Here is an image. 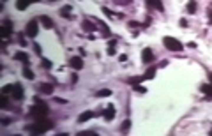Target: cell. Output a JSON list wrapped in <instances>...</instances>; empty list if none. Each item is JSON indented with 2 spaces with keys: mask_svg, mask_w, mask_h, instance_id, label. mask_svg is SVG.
<instances>
[{
  "mask_svg": "<svg viewBox=\"0 0 212 136\" xmlns=\"http://www.w3.org/2000/svg\"><path fill=\"white\" fill-rule=\"evenodd\" d=\"M71 11H73V9H71V5H64V7L60 9V14H62V16H64L65 19H71V18H73Z\"/></svg>",
  "mask_w": 212,
  "mask_h": 136,
  "instance_id": "obj_14",
  "label": "cell"
},
{
  "mask_svg": "<svg viewBox=\"0 0 212 136\" xmlns=\"http://www.w3.org/2000/svg\"><path fill=\"white\" fill-rule=\"evenodd\" d=\"M25 34H27L28 37H32V39L39 34V28H37V21H35V19H32V21L27 23V27H25Z\"/></svg>",
  "mask_w": 212,
  "mask_h": 136,
  "instance_id": "obj_4",
  "label": "cell"
},
{
  "mask_svg": "<svg viewBox=\"0 0 212 136\" xmlns=\"http://www.w3.org/2000/svg\"><path fill=\"white\" fill-rule=\"evenodd\" d=\"M129 127H131V120H124V124H122V133H127L129 131Z\"/></svg>",
  "mask_w": 212,
  "mask_h": 136,
  "instance_id": "obj_27",
  "label": "cell"
},
{
  "mask_svg": "<svg viewBox=\"0 0 212 136\" xmlns=\"http://www.w3.org/2000/svg\"><path fill=\"white\" fill-rule=\"evenodd\" d=\"M188 11H189V14H195V12H196V0H189Z\"/></svg>",
  "mask_w": 212,
  "mask_h": 136,
  "instance_id": "obj_20",
  "label": "cell"
},
{
  "mask_svg": "<svg viewBox=\"0 0 212 136\" xmlns=\"http://www.w3.org/2000/svg\"><path fill=\"white\" fill-rule=\"evenodd\" d=\"M142 60H143L145 64L154 62V53H152V50H150V48H145V50L142 51Z\"/></svg>",
  "mask_w": 212,
  "mask_h": 136,
  "instance_id": "obj_8",
  "label": "cell"
},
{
  "mask_svg": "<svg viewBox=\"0 0 212 136\" xmlns=\"http://www.w3.org/2000/svg\"><path fill=\"white\" fill-rule=\"evenodd\" d=\"M108 55H115V46H110V48H108Z\"/></svg>",
  "mask_w": 212,
  "mask_h": 136,
  "instance_id": "obj_33",
  "label": "cell"
},
{
  "mask_svg": "<svg viewBox=\"0 0 212 136\" xmlns=\"http://www.w3.org/2000/svg\"><path fill=\"white\" fill-rule=\"evenodd\" d=\"M147 4H149L150 7H156L157 11H163V4H161V0H147Z\"/></svg>",
  "mask_w": 212,
  "mask_h": 136,
  "instance_id": "obj_18",
  "label": "cell"
},
{
  "mask_svg": "<svg viewBox=\"0 0 212 136\" xmlns=\"http://www.w3.org/2000/svg\"><path fill=\"white\" fill-rule=\"evenodd\" d=\"M7 104H9V99H7V94H2V96H0V108L4 110V108H7Z\"/></svg>",
  "mask_w": 212,
  "mask_h": 136,
  "instance_id": "obj_22",
  "label": "cell"
},
{
  "mask_svg": "<svg viewBox=\"0 0 212 136\" xmlns=\"http://www.w3.org/2000/svg\"><path fill=\"white\" fill-rule=\"evenodd\" d=\"M127 60V55H120V62H126Z\"/></svg>",
  "mask_w": 212,
  "mask_h": 136,
  "instance_id": "obj_34",
  "label": "cell"
},
{
  "mask_svg": "<svg viewBox=\"0 0 212 136\" xmlns=\"http://www.w3.org/2000/svg\"><path fill=\"white\" fill-rule=\"evenodd\" d=\"M97 23H99V27H101V32H103L104 35H110V30H108V27H106V23H104V21H101V19H99Z\"/></svg>",
  "mask_w": 212,
  "mask_h": 136,
  "instance_id": "obj_24",
  "label": "cell"
},
{
  "mask_svg": "<svg viewBox=\"0 0 212 136\" xmlns=\"http://www.w3.org/2000/svg\"><path fill=\"white\" fill-rule=\"evenodd\" d=\"M14 58L19 60V62L25 64V65H28V62H30V60H28V55H27L25 51H18V53H14Z\"/></svg>",
  "mask_w": 212,
  "mask_h": 136,
  "instance_id": "obj_11",
  "label": "cell"
},
{
  "mask_svg": "<svg viewBox=\"0 0 212 136\" xmlns=\"http://www.w3.org/2000/svg\"><path fill=\"white\" fill-rule=\"evenodd\" d=\"M39 21L42 23V27H44V28H48V30H50V28H53V19H51L50 16H46V14H42V16L39 18Z\"/></svg>",
  "mask_w": 212,
  "mask_h": 136,
  "instance_id": "obj_9",
  "label": "cell"
},
{
  "mask_svg": "<svg viewBox=\"0 0 212 136\" xmlns=\"http://www.w3.org/2000/svg\"><path fill=\"white\" fill-rule=\"evenodd\" d=\"M156 71H157L156 67H150V69H149V71L145 73V80H152V78L156 76Z\"/></svg>",
  "mask_w": 212,
  "mask_h": 136,
  "instance_id": "obj_23",
  "label": "cell"
},
{
  "mask_svg": "<svg viewBox=\"0 0 212 136\" xmlns=\"http://www.w3.org/2000/svg\"><path fill=\"white\" fill-rule=\"evenodd\" d=\"M51 127H53V122L42 117V119H39L37 122H34V124L27 126V127H25V131H27V133H30V135H41V133H48Z\"/></svg>",
  "mask_w": 212,
  "mask_h": 136,
  "instance_id": "obj_1",
  "label": "cell"
},
{
  "mask_svg": "<svg viewBox=\"0 0 212 136\" xmlns=\"http://www.w3.org/2000/svg\"><path fill=\"white\" fill-rule=\"evenodd\" d=\"M81 28H83L85 32H94V30H97V28H96V25H92V23H90V21H87V19H83Z\"/></svg>",
  "mask_w": 212,
  "mask_h": 136,
  "instance_id": "obj_15",
  "label": "cell"
},
{
  "mask_svg": "<svg viewBox=\"0 0 212 136\" xmlns=\"http://www.w3.org/2000/svg\"><path fill=\"white\" fill-rule=\"evenodd\" d=\"M23 76H25L27 80H34V78H35V76H34V73L28 69V65H25V69H23Z\"/></svg>",
  "mask_w": 212,
  "mask_h": 136,
  "instance_id": "obj_21",
  "label": "cell"
},
{
  "mask_svg": "<svg viewBox=\"0 0 212 136\" xmlns=\"http://www.w3.org/2000/svg\"><path fill=\"white\" fill-rule=\"evenodd\" d=\"M110 96H111V90H108V89H103L97 92V97H110Z\"/></svg>",
  "mask_w": 212,
  "mask_h": 136,
  "instance_id": "obj_25",
  "label": "cell"
},
{
  "mask_svg": "<svg viewBox=\"0 0 212 136\" xmlns=\"http://www.w3.org/2000/svg\"><path fill=\"white\" fill-rule=\"evenodd\" d=\"M103 12H104L108 18H113V14H115V12H113V11H110L108 7H103Z\"/></svg>",
  "mask_w": 212,
  "mask_h": 136,
  "instance_id": "obj_29",
  "label": "cell"
},
{
  "mask_svg": "<svg viewBox=\"0 0 212 136\" xmlns=\"http://www.w3.org/2000/svg\"><path fill=\"white\" fill-rule=\"evenodd\" d=\"M34 50H35V53H37V55H41V46H39L37 42L34 44Z\"/></svg>",
  "mask_w": 212,
  "mask_h": 136,
  "instance_id": "obj_32",
  "label": "cell"
},
{
  "mask_svg": "<svg viewBox=\"0 0 212 136\" xmlns=\"http://www.w3.org/2000/svg\"><path fill=\"white\" fill-rule=\"evenodd\" d=\"M14 90V85H4L2 87V94H12Z\"/></svg>",
  "mask_w": 212,
  "mask_h": 136,
  "instance_id": "obj_26",
  "label": "cell"
},
{
  "mask_svg": "<svg viewBox=\"0 0 212 136\" xmlns=\"http://www.w3.org/2000/svg\"><path fill=\"white\" fill-rule=\"evenodd\" d=\"M115 115H117L115 106H113V104H108V106H106V110H104V120H106V122H110V120H113V119H115Z\"/></svg>",
  "mask_w": 212,
  "mask_h": 136,
  "instance_id": "obj_6",
  "label": "cell"
},
{
  "mask_svg": "<svg viewBox=\"0 0 212 136\" xmlns=\"http://www.w3.org/2000/svg\"><path fill=\"white\" fill-rule=\"evenodd\" d=\"M34 106H30L28 108V115L30 117H35V119H42V117H46L48 115V104L42 101V99H39V97H34Z\"/></svg>",
  "mask_w": 212,
  "mask_h": 136,
  "instance_id": "obj_2",
  "label": "cell"
},
{
  "mask_svg": "<svg viewBox=\"0 0 212 136\" xmlns=\"http://www.w3.org/2000/svg\"><path fill=\"white\" fill-rule=\"evenodd\" d=\"M12 99L14 101H21L23 99V87L19 85V83H14V90H12Z\"/></svg>",
  "mask_w": 212,
  "mask_h": 136,
  "instance_id": "obj_7",
  "label": "cell"
},
{
  "mask_svg": "<svg viewBox=\"0 0 212 136\" xmlns=\"http://www.w3.org/2000/svg\"><path fill=\"white\" fill-rule=\"evenodd\" d=\"M78 136H97L96 131H81V133H78Z\"/></svg>",
  "mask_w": 212,
  "mask_h": 136,
  "instance_id": "obj_28",
  "label": "cell"
},
{
  "mask_svg": "<svg viewBox=\"0 0 212 136\" xmlns=\"http://www.w3.org/2000/svg\"><path fill=\"white\" fill-rule=\"evenodd\" d=\"M163 42H165V48L170 50V51H182L184 50V44L179 39H175V37L166 35V37H163Z\"/></svg>",
  "mask_w": 212,
  "mask_h": 136,
  "instance_id": "obj_3",
  "label": "cell"
},
{
  "mask_svg": "<svg viewBox=\"0 0 212 136\" xmlns=\"http://www.w3.org/2000/svg\"><path fill=\"white\" fill-rule=\"evenodd\" d=\"M50 2H55V0H50Z\"/></svg>",
  "mask_w": 212,
  "mask_h": 136,
  "instance_id": "obj_38",
  "label": "cell"
},
{
  "mask_svg": "<svg viewBox=\"0 0 212 136\" xmlns=\"http://www.w3.org/2000/svg\"><path fill=\"white\" fill-rule=\"evenodd\" d=\"M92 117H94L92 112H85V113H81V115L78 117V122H87V120H90Z\"/></svg>",
  "mask_w": 212,
  "mask_h": 136,
  "instance_id": "obj_16",
  "label": "cell"
},
{
  "mask_svg": "<svg viewBox=\"0 0 212 136\" xmlns=\"http://www.w3.org/2000/svg\"><path fill=\"white\" fill-rule=\"evenodd\" d=\"M134 90L136 92H142V94H145L147 90H145V87H138V85H134Z\"/></svg>",
  "mask_w": 212,
  "mask_h": 136,
  "instance_id": "obj_31",
  "label": "cell"
},
{
  "mask_svg": "<svg viewBox=\"0 0 212 136\" xmlns=\"http://www.w3.org/2000/svg\"><path fill=\"white\" fill-rule=\"evenodd\" d=\"M11 34H12V30H11V23H9V21H5V25L0 28V35H2L4 39H7Z\"/></svg>",
  "mask_w": 212,
  "mask_h": 136,
  "instance_id": "obj_10",
  "label": "cell"
},
{
  "mask_svg": "<svg viewBox=\"0 0 212 136\" xmlns=\"http://www.w3.org/2000/svg\"><path fill=\"white\" fill-rule=\"evenodd\" d=\"M28 2H30V4H35V2H39V0H28Z\"/></svg>",
  "mask_w": 212,
  "mask_h": 136,
  "instance_id": "obj_37",
  "label": "cell"
},
{
  "mask_svg": "<svg viewBox=\"0 0 212 136\" xmlns=\"http://www.w3.org/2000/svg\"><path fill=\"white\" fill-rule=\"evenodd\" d=\"M28 4H30L28 0H16V9L18 11H25L28 7Z\"/></svg>",
  "mask_w": 212,
  "mask_h": 136,
  "instance_id": "obj_17",
  "label": "cell"
},
{
  "mask_svg": "<svg viewBox=\"0 0 212 136\" xmlns=\"http://www.w3.org/2000/svg\"><path fill=\"white\" fill-rule=\"evenodd\" d=\"M209 18H211V21H212V5H211V9H209Z\"/></svg>",
  "mask_w": 212,
  "mask_h": 136,
  "instance_id": "obj_35",
  "label": "cell"
},
{
  "mask_svg": "<svg viewBox=\"0 0 212 136\" xmlns=\"http://www.w3.org/2000/svg\"><path fill=\"white\" fill-rule=\"evenodd\" d=\"M129 2H133V0H129Z\"/></svg>",
  "mask_w": 212,
  "mask_h": 136,
  "instance_id": "obj_39",
  "label": "cell"
},
{
  "mask_svg": "<svg viewBox=\"0 0 212 136\" xmlns=\"http://www.w3.org/2000/svg\"><path fill=\"white\" fill-rule=\"evenodd\" d=\"M39 90H41L42 94L50 96V94H53V90H55V85H51V83H42V85L39 87Z\"/></svg>",
  "mask_w": 212,
  "mask_h": 136,
  "instance_id": "obj_12",
  "label": "cell"
},
{
  "mask_svg": "<svg viewBox=\"0 0 212 136\" xmlns=\"http://www.w3.org/2000/svg\"><path fill=\"white\" fill-rule=\"evenodd\" d=\"M41 65H44L46 69H50V67H51V62H50V60H46V58H41Z\"/></svg>",
  "mask_w": 212,
  "mask_h": 136,
  "instance_id": "obj_30",
  "label": "cell"
},
{
  "mask_svg": "<svg viewBox=\"0 0 212 136\" xmlns=\"http://www.w3.org/2000/svg\"><path fill=\"white\" fill-rule=\"evenodd\" d=\"M143 80H145V76H134V78H129L127 83H129V85H136V83H142Z\"/></svg>",
  "mask_w": 212,
  "mask_h": 136,
  "instance_id": "obj_19",
  "label": "cell"
},
{
  "mask_svg": "<svg viewBox=\"0 0 212 136\" xmlns=\"http://www.w3.org/2000/svg\"><path fill=\"white\" fill-rule=\"evenodd\" d=\"M209 80H211V83H212V73H209Z\"/></svg>",
  "mask_w": 212,
  "mask_h": 136,
  "instance_id": "obj_36",
  "label": "cell"
},
{
  "mask_svg": "<svg viewBox=\"0 0 212 136\" xmlns=\"http://www.w3.org/2000/svg\"><path fill=\"white\" fill-rule=\"evenodd\" d=\"M69 65H71L73 69L80 71V69H83V58H81V57H71V58H69Z\"/></svg>",
  "mask_w": 212,
  "mask_h": 136,
  "instance_id": "obj_5",
  "label": "cell"
},
{
  "mask_svg": "<svg viewBox=\"0 0 212 136\" xmlns=\"http://www.w3.org/2000/svg\"><path fill=\"white\" fill-rule=\"evenodd\" d=\"M200 90L205 94V99H207V101H212V83L211 85H202Z\"/></svg>",
  "mask_w": 212,
  "mask_h": 136,
  "instance_id": "obj_13",
  "label": "cell"
}]
</instances>
